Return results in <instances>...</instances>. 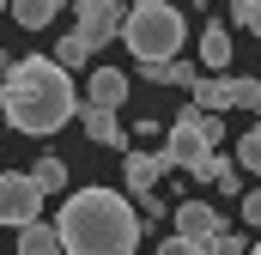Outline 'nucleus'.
Instances as JSON below:
<instances>
[{
    "label": "nucleus",
    "mask_w": 261,
    "mask_h": 255,
    "mask_svg": "<svg viewBox=\"0 0 261 255\" xmlns=\"http://www.w3.org/2000/svg\"><path fill=\"white\" fill-rule=\"evenodd\" d=\"M200 134H206V146H213V152H219V146H225V134H231V128H225V116H213V110H200Z\"/></svg>",
    "instance_id": "4be33fe9"
},
{
    "label": "nucleus",
    "mask_w": 261,
    "mask_h": 255,
    "mask_svg": "<svg viewBox=\"0 0 261 255\" xmlns=\"http://www.w3.org/2000/svg\"><path fill=\"white\" fill-rule=\"evenodd\" d=\"M249 255H261V243H255V249H249Z\"/></svg>",
    "instance_id": "c85d7f7f"
},
{
    "label": "nucleus",
    "mask_w": 261,
    "mask_h": 255,
    "mask_svg": "<svg viewBox=\"0 0 261 255\" xmlns=\"http://www.w3.org/2000/svg\"><path fill=\"white\" fill-rule=\"evenodd\" d=\"M195 183H213L219 194H243V170H237V158H225V152H213L206 164H200Z\"/></svg>",
    "instance_id": "9b49d317"
},
{
    "label": "nucleus",
    "mask_w": 261,
    "mask_h": 255,
    "mask_svg": "<svg viewBox=\"0 0 261 255\" xmlns=\"http://www.w3.org/2000/svg\"><path fill=\"white\" fill-rule=\"evenodd\" d=\"M18 255H67V249H61V231L43 225V219L24 225V231H18Z\"/></svg>",
    "instance_id": "ddd939ff"
},
{
    "label": "nucleus",
    "mask_w": 261,
    "mask_h": 255,
    "mask_svg": "<svg viewBox=\"0 0 261 255\" xmlns=\"http://www.w3.org/2000/svg\"><path fill=\"white\" fill-rule=\"evenodd\" d=\"M170 225H176V237H195V243H213V237L231 231V225L219 219V207H206V200H176Z\"/></svg>",
    "instance_id": "0eeeda50"
},
{
    "label": "nucleus",
    "mask_w": 261,
    "mask_h": 255,
    "mask_svg": "<svg viewBox=\"0 0 261 255\" xmlns=\"http://www.w3.org/2000/svg\"><path fill=\"white\" fill-rule=\"evenodd\" d=\"M231 18H237L243 31H255V37H261V0H231Z\"/></svg>",
    "instance_id": "412c9836"
},
{
    "label": "nucleus",
    "mask_w": 261,
    "mask_h": 255,
    "mask_svg": "<svg viewBox=\"0 0 261 255\" xmlns=\"http://www.w3.org/2000/svg\"><path fill=\"white\" fill-rule=\"evenodd\" d=\"M164 158H170V170H189V176H200V164L213 158V146H206V134H200V110H195V104L164 128Z\"/></svg>",
    "instance_id": "20e7f679"
},
{
    "label": "nucleus",
    "mask_w": 261,
    "mask_h": 255,
    "mask_svg": "<svg viewBox=\"0 0 261 255\" xmlns=\"http://www.w3.org/2000/svg\"><path fill=\"white\" fill-rule=\"evenodd\" d=\"M237 170L261 176V128H243V134H237Z\"/></svg>",
    "instance_id": "6ab92c4d"
},
{
    "label": "nucleus",
    "mask_w": 261,
    "mask_h": 255,
    "mask_svg": "<svg viewBox=\"0 0 261 255\" xmlns=\"http://www.w3.org/2000/svg\"><path fill=\"white\" fill-rule=\"evenodd\" d=\"M79 122H85V134H91V146L128 152V128L116 122V110H97V104H85V110H79Z\"/></svg>",
    "instance_id": "9d476101"
},
{
    "label": "nucleus",
    "mask_w": 261,
    "mask_h": 255,
    "mask_svg": "<svg viewBox=\"0 0 261 255\" xmlns=\"http://www.w3.org/2000/svg\"><path fill=\"white\" fill-rule=\"evenodd\" d=\"M243 225H261V189L243 194Z\"/></svg>",
    "instance_id": "a878e982"
},
{
    "label": "nucleus",
    "mask_w": 261,
    "mask_h": 255,
    "mask_svg": "<svg viewBox=\"0 0 261 255\" xmlns=\"http://www.w3.org/2000/svg\"><path fill=\"white\" fill-rule=\"evenodd\" d=\"M0 116L18 128V134H31V140L67 128L73 116H79L73 73H67L61 61H49V55H24V61H12L6 79H0Z\"/></svg>",
    "instance_id": "f257e3e1"
},
{
    "label": "nucleus",
    "mask_w": 261,
    "mask_h": 255,
    "mask_svg": "<svg viewBox=\"0 0 261 255\" xmlns=\"http://www.w3.org/2000/svg\"><path fill=\"white\" fill-rule=\"evenodd\" d=\"M0 12H12V0H0Z\"/></svg>",
    "instance_id": "bb28decb"
},
{
    "label": "nucleus",
    "mask_w": 261,
    "mask_h": 255,
    "mask_svg": "<svg viewBox=\"0 0 261 255\" xmlns=\"http://www.w3.org/2000/svg\"><path fill=\"white\" fill-rule=\"evenodd\" d=\"M231 110H261V79H231Z\"/></svg>",
    "instance_id": "aec40b11"
},
{
    "label": "nucleus",
    "mask_w": 261,
    "mask_h": 255,
    "mask_svg": "<svg viewBox=\"0 0 261 255\" xmlns=\"http://www.w3.org/2000/svg\"><path fill=\"white\" fill-rule=\"evenodd\" d=\"M189 91H195V110H213V116L231 110V79H225V73H206V79H195Z\"/></svg>",
    "instance_id": "f8f14e48"
},
{
    "label": "nucleus",
    "mask_w": 261,
    "mask_h": 255,
    "mask_svg": "<svg viewBox=\"0 0 261 255\" xmlns=\"http://www.w3.org/2000/svg\"><path fill=\"white\" fill-rule=\"evenodd\" d=\"M61 249L67 255H134L140 249V213L116 189H79L67 194L61 219Z\"/></svg>",
    "instance_id": "f03ea898"
},
{
    "label": "nucleus",
    "mask_w": 261,
    "mask_h": 255,
    "mask_svg": "<svg viewBox=\"0 0 261 255\" xmlns=\"http://www.w3.org/2000/svg\"><path fill=\"white\" fill-rule=\"evenodd\" d=\"M255 128H261V110H255Z\"/></svg>",
    "instance_id": "cd10ccee"
},
{
    "label": "nucleus",
    "mask_w": 261,
    "mask_h": 255,
    "mask_svg": "<svg viewBox=\"0 0 261 255\" xmlns=\"http://www.w3.org/2000/svg\"><path fill=\"white\" fill-rule=\"evenodd\" d=\"M158 255H206V243H195V237H164Z\"/></svg>",
    "instance_id": "5701e85b"
},
{
    "label": "nucleus",
    "mask_w": 261,
    "mask_h": 255,
    "mask_svg": "<svg viewBox=\"0 0 261 255\" xmlns=\"http://www.w3.org/2000/svg\"><path fill=\"white\" fill-rule=\"evenodd\" d=\"M85 104H97V110H122V104H128V73H122V67H97V73H85Z\"/></svg>",
    "instance_id": "1a4fd4ad"
},
{
    "label": "nucleus",
    "mask_w": 261,
    "mask_h": 255,
    "mask_svg": "<svg viewBox=\"0 0 261 255\" xmlns=\"http://www.w3.org/2000/svg\"><path fill=\"white\" fill-rule=\"evenodd\" d=\"M182 37H189V18L170 6V0H134L128 24H122V43L140 67L146 61H176L182 55Z\"/></svg>",
    "instance_id": "7ed1b4c3"
},
{
    "label": "nucleus",
    "mask_w": 261,
    "mask_h": 255,
    "mask_svg": "<svg viewBox=\"0 0 261 255\" xmlns=\"http://www.w3.org/2000/svg\"><path fill=\"white\" fill-rule=\"evenodd\" d=\"M37 219H43V189H37V176H31V170H0V225L24 231V225H37Z\"/></svg>",
    "instance_id": "39448f33"
},
{
    "label": "nucleus",
    "mask_w": 261,
    "mask_h": 255,
    "mask_svg": "<svg viewBox=\"0 0 261 255\" xmlns=\"http://www.w3.org/2000/svg\"><path fill=\"white\" fill-rule=\"evenodd\" d=\"M140 73H146L152 85H195V79H200V73H195L189 61H182V55H176V61H146Z\"/></svg>",
    "instance_id": "dca6fc26"
},
{
    "label": "nucleus",
    "mask_w": 261,
    "mask_h": 255,
    "mask_svg": "<svg viewBox=\"0 0 261 255\" xmlns=\"http://www.w3.org/2000/svg\"><path fill=\"white\" fill-rule=\"evenodd\" d=\"M55 12H61V0H12V18H18L24 31H49Z\"/></svg>",
    "instance_id": "2eb2a0df"
},
{
    "label": "nucleus",
    "mask_w": 261,
    "mask_h": 255,
    "mask_svg": "<svg viewBox=\"0 0 261 255\" xmlns=\"http://www.w3.org/2000/svg\"><path fill=\"white\" fill-rule=\"evenodd\" d=\"M206 255H243V237H237V231H225V237H213V243H206Z\"/></svg>",
    "instance_id": "b1692460"
},
{
    "label": "nucleus",
    "mask_w": 261,
    "mask_h": 255,
    "mask_svg": "<svg viewBox=\"0 0 261 255\" xmlns=\"http://www.w3.org/2000/svg\"><path fill=\"white\" fill-rule=\"evenodd\" d=\"M164 170H170V158L164 152H122V183H128V194H152L158 183H164Z\"/></svg>",
    "instance_id": "6e6552de"
},
{
    "label": "nucleus",
    "mask_w": 261,
    "mask_h": 255,
    "mask_svg": "<svg viewBox=\"0 0 261 255\" xmlns=\"http://www.w3.org/2000/svg\"><path fill=\"white\" fill-rule=\"evenodd\" d=\"M140 207H146V219H170V213H176V207H164L158 194H140Z\"/></svg>",
    "instance_id": "393cba45"
},
{
    "label": "nucleus",
    "mask_w": 261,
    "mask_h": 255,
    "mask_svg": "<svg viewBox=\"0 0 261 255\" xmlns=\"http://www.w3.org/2000/svg\"><path fill=\"white\" fill-rule=\"evenodd\" d=\"M31 176H37V189H43V194H61V189H67V164L55 158V152H49V158H37V164H31Z\"/></svg>",
    "instance_id": "a211bd4d"
},
{
    "label": "nucleus",
    "mask_w": 261,
    "mask_h": 255,
    "mask_svg": "<svg viewBox=\"0 0 261 255\" xmlns=\"http://www.w3.org/2000/svg\"><path fill=\"white\" fill-rule=\"evenodd\" d=\"M128 6H134V0H73L79 37H85L91 49H103L110 37H122V24H128Z\"/></svg>",
    "instance_id": "423d86ee"
},
{
    "label": "nucleus",
    "mask_w": 261,
    "mask_h": 255,
    "mask_svg": "<svg viewBox=\"0 0 261 255\" xmlns=\"http://www.w3.org/2000/svg\"><path fill=\"white\" fill-rule=\"evenodd\" d=\"M200 61H206V73H225V67H231V37H225V24H206V31H200Z\"/></svg>",
    "instance_id": "4468645a"
},
{
    "label": "nucleus",
    "mask_w": 261,
    "mask_h": 255,
    "mask_svg": "<svg viewBox=\"0 0 261 255\" xmlns=\"http://www.w3.org/2000/svg\"><path fill=\"white\" fill-rule=\"evenodd\" d=\"M91 55H97V49H91V43H85V37H79V31H67L61 43H55V61H61L67 73H79V67L91 61Z\"/></svg>",
    "instance_id": "f3484780"
}]
</instances>
